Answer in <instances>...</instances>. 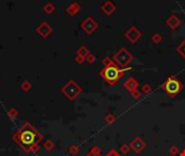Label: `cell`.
Returning a JSON list of instances; mask_svg holds the SVG:
<instances>
[{"mask_svg": "<svg viewBox=\"0 0 185 156\" xmlns=\"http://www.w3.org/2000/svg\"><path fill=\"white\" fill-rule=\"evenodd\" d=\"M13 138L24 150L29 151L37 145V143L41 139V135L35 128L26 124L17 131Z\"/></svg>", "mask_w": 185, "mask_h": 156, "instance_id": "cell-1", "label": "cell"}, {"mask_svg": "<svg viewBox=\"0 0 185 156\" xmlns=\"http://www.w3.org/2000/svg\"><path fill=\"white\" fill-rule=\"evenodd\" d=\"M128 69H121V67H119L113 61L111 64L104 66V69L100 71V76L107 83H109L111 86H114L120 80V78L122 77L125 72L128 71Z\"/></svg>", "mask_w": 185, "mask_h": 156, "instance_id": "cell-2", "label": "cell"}, {"mask_svg": "<svg viewBox=\"0 0 185 156\" xmlns=\"http://www.w3.org/2000/svg\"><path fill=\"white\" fill-rule=\"evenodd\" d=\"M164 91L168 94L170 98H174L177 94H179L183 89V83L180 81V79L174 75L169 76L166 81L161 85Z\"/></svg>", "mask_w": 185, "mask_h": 156, "instance_id": "cell-3", "label": "cell"}, {"mask_svg": "<svg viewBox=\"0 0 185 156\" xmlns=\"http://www.w3.org/2000/svg\"><path fill=\"white\" fill-rule=\"evenodd\" d=\"M134 56L126 48H120L113 56V61L121 69H127L130 63L133 61Z\"/></svg>", "mask_w": 185, "mask_h": 156, "instance_id": "cell-4", "label": "cell"}, {"mask_svg": "<svg viewBox=\"0 0 185 156\" xmlns=\"http://www.w3.org/2000/svg\"><path fill=\"white\" fill-rule=\"evenodd\" d=\"M82 91V89L75 83L74 80L68 81V83L63 88V92L65 93V96L67 97L70 100H74L80 94V92Z\"/></svg>", "mask_w": 185, "mask_h": 156, "instance_id": "cell-5", "label": "cell"}, {"mask_svg": "<svg viewBox=\"0 0 185 156\" xmlns=\"http://www.w3.org/2000/svg\"><path fill=\"white\" fill-rule=\"evenodd\" d=\"M125 37L129 40L132 44H135L140 40V38L142 37V33L136 28L135 26H130L127 29V31L125 33Z\"/></svg>", "mask_w": 185, "mask_h": 156, "instance_id": "cell-6", "label": "cell"}, {"mask_svg": "<svg viewBox=\"0 0 185 156\" xmlns=\"http://www.w3.org/2000/svg\"><path fill=\"white\" fill-rule=\"evenodd\" d=\"M130 149L133 151L134 153H141L142 151H144V149L146 148V142L144 141L142 138L140 137H135L131 140V142L129 143Z\"/></svg>", "mask_w": 185, "mask_h": 156, "instance_id": "cell-7", "label": "cell"}, {"mask_svg": "<svg viewBox=\"0 0 185 156\" xmlns=\"http://www.w3.org/2000/svg\"><path fill=\"white\" fill-rule=\"evenodd\" d=\"M97 27H99V25H97V23L92 17H87L81 23V28L83 29L88 35H91V34L94 33L97 29Z\"/></svg>", "mask_w": 185, "mask_h": 156, "instance_id": "cell-8", "label": "cell"}, {"mask_svg": "<svg viewBox=\"0 0 185 156\" xmlns=\"http://www.w3.org/2000/svg\"><path fill=\"white\" fill-rule=\"evenodd\" d=\"M181 20L177 14H170L169 17L166 20V25L170 27L171 29H177L178 27L181 25Z\"/></svg>", "mask_w": 185, "mask_h": 156, "instance_id": "cell-9", "label": "cell"}, {"mask_svg": "<svg viewBox=\"0 0 185 156\" xmlns=\"http://www.w3.org/2000/svg\"><path fill=\"white\" fill-rule=\"evenodd\" d=\"M101 9H102L103 12L107 15V17H111V15L116 11V6L111 1V0H108V1L104 2V3L102 4Z\"/></svg>", "mask_w": 185, "mask_h": 156, "instance_id": "cell-10", "label": "cell"}, {"mask_svg": "<svg viewBox=\"0 0 185 156\" xmlns=\"http://www.w3.org/2000/svg\"><path fill=\"white\" fill-rule=\"evenodd\" d=\"M123 87H125L129 92H131V91H133V90L138 89L139 83L134 77H129L127 80L125 81V83H123Z\"/></svg>", "mask_w": 185, "mask_h": 156, "instance_id": "cell-11", "label": "cell"}, {"mask_svg": "<svg viewBox=\"0 0 185 156\" xmlns=\"http://www.w3.org/2000/svg\"><path fill=\"white\" fill-rule=\"evenodd\" d=\"M37 31L40 34L41 36H43V37H47V36L52 31V28L49 25H48L45 22H43V23L37 28Z\"/></svg>", "mask_w": 185, "mask_h": 156, "instance_id": "cell-12", "label": "cell"}, {"mask_svg": "<svg viewBox=\"0 0 185 156\" xmlns=\"http://www.w3.org/2000/svg\"><path fill=\"white\" fill-rule=\"evenodd\" d=\"M79 10H80V6H79V3H77V2H74V3H72L67 9H66V11H67V13L69 15L77 14V13L79 12Z\"/></svg>", "mask_w": 185, "mask_h": 156, "instance_id": "cell-13", "label": "cell"}, {"mask_svg": "<svg viewBox=\"0 0 185 156\" xmlns=\"http://www.w3.org/2000/svg\"><path fill=\"white\" fill-rule=\"evenodd\" d=\"M150 39H152V41L154 42L155 45H159L161 41H163V36H161L159 33H155V34H153Z\"/></svg>", "mask_w": 185, "mask_h": 156, "instance_id": "cell-14", "label": "cell"}, {"mask_svg": "<svg viewBox=\"0 0 185 156\" xmlns=\"http://www.w3.org/2000/svg\"><path fill=\"white\" fill-rule=\"evenodd\" d=\"M115 121H116V117L114 114H107L106 116H105V123H106V125L111 126V125H113Z\"/></svg>", "mask_w": 185, "mask_h": 156, "instance_id": "cell-15", "label": "cell"}, {"mask_svg": "<svg viewBox=\"0 0 185 156\" xmlns=\"http://www.w3.org/2000/svg\"><path fill=\"white\" fill-rule=\"evenodd\" d=\"M101 154H102L101 149L97 148V146H93L92 150L88 153V156H101Z\"/></svg>", "mask_w": 185, "mask_h": 156, "instance_id": "cell-16", "label": "cell"}, {"mask_svg": "<svg viewBox=\"0 0 185 156\" xmlns=\"http://www.w3.org/2000/svg\"><path fill=\"white\" fill-rule=\"evenodd\" d=\"M89 53H90V52H89V50L86 48V47H81V48L78 50V53H77V55H80L83 59H86L87 55H88Z\"/></svg>", "mask_w": 185, "mask_h": 156, "instance_id": "cell-17", "label": "cell"}, {"mask_svg": "<svg viewBox=\"0 0 185 156\" xmlns=\"http://www.w3.org/2000/svg\"><path fill=\"white\" fill-rule=\"evenodd\" d=\"M179 153H180V151L177 145H171L170 148H169V154L171 156H177Z\"/></svg>", "mask_w": 185, "mask_h": 156, "instance_id": "cell-18", "label": "cell"}, {"mask_svg": "<svg viewBox=\"0 0 185 156\" xmlns=\"http://www.w3.org/2000/svg\"><path fill=\"white\" fill-rule=\"evenodd\" d=\"M130 150H131V149H130V145H129V144H122V145L119 148L120 153H121V154H123V155L128 154V153L130 152Z\"/></svg>", "mask_w": 185, "mask_h": 156, "instance_id": "cell-19", "label": "cell"}, {"mask_svg": "<svg viewBox=\"0 0 185 156\" xmlns=\"http://www.w3.org/2000/svg\"><path fill=\"white\" fill-rule=\"evenodd\" d=\"M178 52L185 59V40H183V41L181 42V45L178 47Z\"/></svg>", "mask_w": 185, "mask_h": 156, "instance_id": "cell-20", "label": "cell"}, {"mask_svg": "<svg viewBox=\"0 0 185 156\" xmlns=\"http://www.w3.org/2000/svg\"><path fill=\"white\" fill-rule=\"evenodd\" d=\"M130 94H131V97L134 99V100H139V99L142 97V93H141V91L140 90H133V91H131L130 92Z\"/></svg>", "mask_w": 185, "mask_h": 156, "instance_id": "cell-21", "label": "cell"}, {"mask_svg": "<svg viewBox=\"0 0 185 156\" xmlns=\"http://www.w3.org/2000/svg\"><path fill=\"white\" fill-rule=\"evenodd\" d=\"M45 11L47 13H53L54 11H55V7H54L52 3H47L45 6Z\"/></svg>", "mask_w": 185, "mask_h": 156, "instance_id": "cell-22", "label": "cell"}, {"mask_svg": "<svg viewBox=\"0 0 185 156\" xmlns=\"http://www.w3.org/2000/svg\"><path fill=\"white\" fill-rule=\"evenodd\" d=\"M152 87H150V85H148V83H145V85L142 86V92L145 94H148L152 92Z\"/></svg>", "mask_w": 185, "mask_h": 156, "instance_id": "cell-23", "label": "cell"}, {"mask_svg": "<svg viewBox=\"0 0 185 156\" xmlns=\"http://www.w3.org/2000/svg\"><path fill=\"white\" fill-rule=\"evenodd\" d=\"M86 60L88 61V62L90 63V64H92V63H93V62H94V61H95V56L93 55L92 53H89L88 55H87Z\"/></svg>", "mask_w": 185, "mask_h": 156, "instance_id": "cell-24", "label": "cell"}, {"mask_svg": "<svg viewBox=\"0 0 185 156\" xmlns=\"http://www.w3.org/2000/svg\"><path fill=\"white\" fill-rule=\"evenodd\" d=\"M105 156H121L119 154V152H117L116 150H111L107 152V154Z\"/></svg>", "mask_w": 185, "mask_h": 156, "instance_id": "cell-25", "label": "cell"}, {"mask_svg": "<svg viewBox=\"0 0 185 156\" xmlns=\"http://www.w3.org/2000/svg\"><path fill=\"white\" fill-rule=\"evenodd\" d=\"M111 62H113V60H111V58H108V56H105V58L103 59V65H104V66L111 64Z\"/></svg>", "mask_w": 185, "mask_h": 156, "instance_id": "cell-26", "label": "cell"}, {"mask_svg": "<svg viewBox=\"0 0 185 156\" xmlns=\"http://www.w3.org/2000/svg\"><path fill=\"white\" fill-rule=\"evenodd\" d=\"M77 152H78V148H77L76 145H73L72 149H70V153H73V154H76Z\"/></svg>", "mask_w": 185, "mask_h": 156, "instance_id": "cell-27", "label": "cell"}, {"mask_svg": "<svg viewBox=\"0 0 185 156\" xmlns=\"http://www.w3.org/2000/svg\"><path fill=\"white\" fill-rule=\"evenodd\" d=\"M76 61H77V63H79V64H81V63L84 61V59L82 58V56H80V55H77V56H76Z\"/></svg>", "mask_w": 185, "mask_h": 156, "instance_id": "cell-28", "label": "cell"}, {"mask_svg": "<svg viewBox=\"0 0 185 156\" xmlns=\"http://www.w3.org/2000/svg\"><path fill=\"white\" fill-rule=\"evenodd\" d=\"M180 156H185V150H183L181 153H180Z\"/></svg>", "mask_w": 185, "mask_h": 156, "instance_id": "cell-29", "label": "cell"}]
</instances>
